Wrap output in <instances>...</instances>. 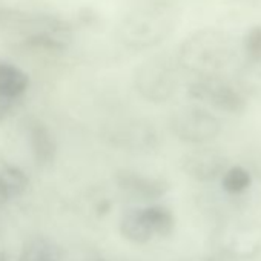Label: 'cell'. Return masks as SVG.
Segmentation results:
<instances>
[{"instance_id": "9c48e42d", "label": "cell", "mask_w": 261, "mask_h": 261, "mask_svg": "<svg viewBox=\"0 0 261 261\" xmlns=\"http://www.w3.org/2000/svg\"><path fill=\"white\" fill-rule=\"evenodd\" d=\"M118 189L140 201H152L166 195L171 189L168 180L162 177H148L136 171L121 169L115 175Z\"/></svg>"}, {"instance_id": "ba28073f", "label": "cell", "mask_w": 261, "mask_h": 261, "mask_svg": "<svg viewBox=\"0 0 261 261\" xmlns=\"http://www.w3.org/2000/svg\"><path fill=\"white\" fill-rule=\"evenodd\" d=\"M227 160L226 157L218 152L217 149H197L186 154L181 160L183 172L195 181L209 183L223 177Z\"/></svg>"}, {"instance_id": "3957f363", "label": "cell", "mask_w": 261, "mask_h": 261, "mask_svg": "<svg viewBox=\"0 0 261 261\" xmlns=\"http://www.w3.org/2000/svg\"><path fill=\"white\" fill-rule=\"evenodd\" d=\"M177 65L178 60L174 63L169 56H154L145 60L136 69V89L148 101H168L175 94L178 86Z\"/></svg>"}, {"instance_id": "5bb4252c", "label": "cell", "mask_w": 261, "mask_h": 261, "mask_svg": "<svg viewBox=\"0 0 261 261\" xmlns=\"http://www.w3.org/2000/svg\"><path fill=\"white\" fill-rule=\"evenodd\" d=\"M19 261H63V253L51 240L36 238L23 247Z\"/></svg>"}, {"instance_id": "7c38bea8", "label": "cell", "mask_w": 261, "mask_h": 261, "mask_svg": "<svg viewBox=\"0 0 261 261\" xmlns=\"http://www.w3.org/2000/svg\"><path fill=\"white\" fill-rule=\"evenodd\" d=\"M30 185L28 175L14 166H7L0 171V198L8 201L22 197Z\"/></svg>"}, {"instance_id": "6da1fadb", "label": "cell", "mask_w": 261, "mask_h": 261, "mask_svg": "<svg viewBox=\"0 0 261 261\" xmlns=\"http://www.w3.org/2000/svg\"><path fill=\"white\" fill-rule=\"evenodd\" d=\"M235 39L217 28H203L188 36L177 54L178 65L198 77H220L237 60Z\"/></svg>"}, {"instance_id": "52a82bcc", "label": "cell", "mask_w": 261, "mask_h": 261, "mask_svg": "<svg viewBox=\"0 0 261 261\" xmlns=\"http://www.w3.org/2000/svg\"><path fill=\"white\" fill-rule=\"evenodd\" d=\"M71 23L54 14H43L27 11L20 8L0 7V28L13 31L16 34L28 33L40 28H65Z\"/></svg>"}, {"instance_id": "9a60e30c", "label": "cell", "mask_w": 261, "mask_h": 261, "mask_svg": "<svg viewBox=\"0 0 261 261\" xmlns=\"http://www.w3.org/2000/svg\"><path fill=\"white\" fill-rule=\"evenodd\" d=\"M252 185L250 172L243 166H230L224 171L221 177V188L232 195L243 194Z\"/></svg>"}, {"instance_id": "2e32d148", "label": "cell", "mask_w": 261, "mask_h": 261, "mask_svg": "<svg viewBox=\"0 0 261 261\" xmlns=\"http://www.w3.org/2000/svg\"><path fill=\"white\" fill-rule=\"evenodd\" d=\"M241 48L250 62H261V25H253L244 33Z\"/></svg>"}, {"instance_id": "7a4b0ae2", "label": "cell", "mask_w": 261, "mask_h": 261, "mask_svg": "<svg viewBox=\"0 0 261 261\" xmlns=\"http://www.w3.org/2000/svg\"><path fill=\"white\" fill-rule=\"evenodd\" d=\"M180 22V8L172 2H152L127 11L118 23L123 46L143 51L165 42Z\"/></svg>"}, {"instance_id": "5b68a950", "label": "cell", "mask_w": 261, "mask_h": 261, "mask_svg": "<svg viewBox=\"0 0 261 261\" xmlns=\"http://www.w3.org/2000/svg\"><path fill=\"white\" fill-rule=\"evenodd\" d=\"M217 249L232 259H252L261 255V223L244 221L221 227Z\"/></svg>"}, {"instance_id": "8992f818", "label": "cell", "mask_w": 261, "mask_h": 261, "mask_svg": "<svg viewBox=\"0 0 261 261\" xmlns=\"http://www.w3.org/2000/svg\"><path fill=\"white\" fill-rule=\"evenodd\" d=\"M189 97L227 114H241L247 105L241 91L221 77H198L189 86Z\"/></svg>"}, {"instance_id": "277c9868", "label": "cell", "mask_w": 261, "mask_h": 261, "mask_svg": "<svg viewBox=\"0 0 261 261\" xmlns=\"http://www.w3.org/2000/svg\"><path fill=\"white\" fill-rule=\"evenodd\" d=\"M171 130L181 142L201 145L214 140L221 130L220 120L203 108H183L172 114Z\"/></svg>"}, {"instance_id": "e0dca14e", "label": "cell", "mask_w": 261, "mask_h": 261, "mask_svg": "<svg viewBox=\"0 0 261 261\" xmlns=\"http://www.w3.org/2000/svg\"><path fill=\"white\" fill-rule=\"evenodd\" d=\"M188 261H223V259L215 258V256H198V258H192V259H188Z\"/></svg>"}, {"instance_id": "8fae6325", "label": "cell", "mask_w": 261, "mask_h": 261, "mask_svg": "<svg viewBox=\"0 0 261 261\" xmlns=\"http://www.w3.org/2000/svg\"><path fill=\"white\" fill-rule=\"evenodd\" d=\"M30 86V77L20 68L0 62V98L13 100L20 97Z\"/></svg>"}, {"instance_id": "4fadbf2b", "label": "cell", "mask_w": 261, "mask_h": 261, "mask_svg": "<svg viewBox=\"0 0 261 261\" xmlns=\"http://www.w3.org/2000/svg\"><path fill=\"white\" fill-rule=\"evenodd\" d=\"M143 215L154 237L168 238L175 229V215L166 206L152 204L143 207Z\"/></svg>"}, {"instance_id": "30bf717a", "label": "cell", "mask_w": 261, "mask_h": 261, "mask_svg": "<svg viewBox=\"0 0 261 261\" xmlns=\"http://www.w3.org/2000/svg\"><path fill=\"white\" fill-rule=\"evenodd\" d=\"M120 233L123 238L134 244H146L154 238V233L151 232L145 215L143 207H133L127 209L121 218H120Z\"/></svg>"}]
</instances>
